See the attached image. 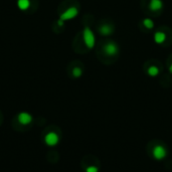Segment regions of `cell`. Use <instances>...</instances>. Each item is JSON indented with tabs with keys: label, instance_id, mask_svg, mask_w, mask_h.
I'll return each mask as SVG.
<instances>
[{
	"label": "cell",
	"instance_id": "12",
	"mask_svg": "<svg viewBox=\"0 0 172 172\" xmlns=\"http://www.w3.org/2000/svg\"><path fill=\"white\" fill-rule=\"evenodd\" d=\"M143 25H144V27H145V28H147V29H152L154 27V22H153V20H152V19H150V18H145L143 20Z\"/></svg>",
	"mask_w": 172,
	"mask_h": 172
},
{
	"label": "cell",
	"instance_id": "7",
	"mask_svg": "<svg viewBox=\"0 0 172 172\" xmlns=\"http://www.w3.org/2000/svg\"><path fill=\"white\" fill-rule=\"evenodd\" d=\"M100 34L104 35V37H108V35L113 34L114 32V27L111 24H103L101 27L99 28Z\"/></svg>",
	"mask_w": 172,
	"mask_h": 172
},
{
	"label": "cell",
	"instance_id": "13",
	"mask_svg": "<svg viewBox=\"0 0 172 172\" xmlns=\"http://www.w3.org/2000/svg\"><path fill=\"white\" fill-rule=\"evenodd\" d=\"M82 74H83V71H82V69H80V67H75V69L73 70V75L75 78L81 77Z\"/></svg>",
	"mask_w": 172,
	"mask_h": 172
},
{
	"label": "cell",
	"instance_id": "2",
	"mask_svg": "<svg viewBox=\"0 0 172 172\" xmlns=\"http://www.w3.org/2000/svg\"><path fill=\"white\" fill-rule=\"evenodd\" d=\"M119 51V46L117 43H115L114 41H109L107 42L105 46H104V53L107 55H110V57H113L116 55Z\"/></svg>",
	"mask_w": 172,
	"mask_h": 172
},
{
	"label": "cell",
	"instance_id": "14",
	"mask_svg": "<svg viewBox=\"0 0 172 172\" xmlns=\"http://www.w3.org/2000/svg\"><path fill=\"white\" fill-rule=\"evenodd\" d=\"M99 169H98V167H96V166H89L86 169V172H98Z\"/></svg>",
	"mask_w": 172,
	"mask_h": 172
},
{
	"label": "cell",
	"instance_id": "6",
	"mask_svg": "<svg viewBox=\"0 0 172 172\" xmlns=\"http://www.w3.org/2000/svg\"><path fill=\"white\" fill-rule=\"evenodd\" d=\"M17 120L22 125H27V124L31 123V121H32V117H31L30 114L26 113V112H22V113L17 116Z\"/></svg>",
	"mask_w": 172,
	"mask_h": 172
},
{
	"label": "cell",
	"instance_id": "3",
	"mask_svg": "<svg viewBox=\"0 0 172 172\" xmlns=\"http://www.w3.org/2000/svg\"><path fill=\"white\" fill-rule=\"evenodd\" d=\"M152 155H153L154 159L156 160H163L166 157L167 152L166 149L162 145H156L154 147L153 151H152Z\"/></svg>",
	"mask_w": 172,
	"mask_h": 172
},
{
	"label": "cell",
	"instance_id": "15",
	"mask_svg": "<svg viewBox=\"0 0 172 172\" xmlns=\"http://www.w3.org/2000/svg\"><path fill=\"white\" fill-rule=\"evenodd\" d=\"M63 22H65V21L62 20V19H59V20L58 21V24L59 26H62V25H63Z\"/></svg>",
	"mask_w": 172,
	"mask_h": 172
},
{
	"label": "cell",
	"instance_id": "9",
	"mask_svg": "<svg viewBox=\"0 0 172 172\" xmlns=\"http://www.w3.org/2000/svg\"><path fill=\"white\" fill-rule=\"evenodd\" d=\"M166 41V34L162 32V31H157L154 34V41L158 45H162V43Z\"/></svg>",
	"mask_w": 172,
	"mask_h": 172
},
{
	"label": "cell",
	"instance_id": "16",
	"mask_svg": "<svg viewBox=\"0 0 172 172\" xmlns=\"http://www.w3.org/2000/svg\"><path fill=\"white\" fill-rule=\"evenodd\" d=\"M169 71L172 74V63H171V66L169 67Z\"/></svg>",
	"mask_w": 172,
	"mask_h": 172
},
{
	"label": "cell",
	"instance_id": "10",
	"mask_svg": "<svg viewBox=\"0 0 172 172\" xmlns=\"http://www.w3.org/2000/svg\"><path fill=\"white\" fill-rule=\"evenodd\" d=\"M29 5H30L29 0H18L17 1V6L21 10H26L29 7Z\"/></svg>",
	"mask_w": 172,
	"mask_h": 172
},
{
	"label": "cell",
	"instance_id": "4",
	"mask_svg": "<svg viewBox=\"0 0 172 172\" xmlns=\"http://www.w3.org/2000/svg\"><path fill=\"white\" fill-rule=\"evenodd\" d=\"M78 13H79L78 8L71 6V7H70V8H67L63 13H62L61 18L59 19H62V20H63V21L70 20V19H73V18H75V16H77Z\"/></svg>",
	"mask_w": 172,
	"mask_h": 172
},
{
	"label": "cell",
	"instance_id": "8",
	"mask_svg": "<svg viewBox=\"0 0 172 172\" xmlns=\"http://www.w3.org/2000/svg\"><path fill=\"white\" fill-rule=\"evenodd\" d=\"M163 7L162 0H150L149 3V8L152 11H159L161 10Z\"/></svg>",
	"mask_w": 172,
	"mask_h": 172
},
{
	"label": "cell",
	"instance_id": "1",
	"mask_svg": "<svg viewBox=\"0 0 172 172\" xmlns=\"http://www.w3.org/2000/svg\"><path fill=\"white\" fill-rule=\"evenodd\" d=\"M83 38H84V41H85L88 49H94L95 43H96V37H95L93 30H92L89 26H86L85 28H84Z\"/></svg>",
	"mask_w": 172,
	"mask_h": 172
},
{
	"label": "cell",
	"instance_id": "11",
	"mask_svg": "<svg viewBox=\"0 0 172 172\" xmlns=\"http://www.w3.org/2000/svg\"><path fill=\"white\" fill-rule=\"evenodd\" d=\"M147 73H148V75H150V77H156V75H158V74H159V69L157 67L152 66V67H149V69H148Z\"/></svg>",
	"mask_w": 172,
	"mask_h": 172
},
{
	"label": "cell",
	"instance_id": "5",
	"mask_svg": "<svg viewBox=\"0 0 172 172\" xmlns=\"http://www.w3.org/2000/svg\"><path fill=\"white\" fill-rule=\"evenodd\" d=\"M45 142L47 146H55L59 142V137L54 132H49L45 136Z\"/></svg>",
	"mask_w": 172,
	"mask_h": 172
}]
</instances>
